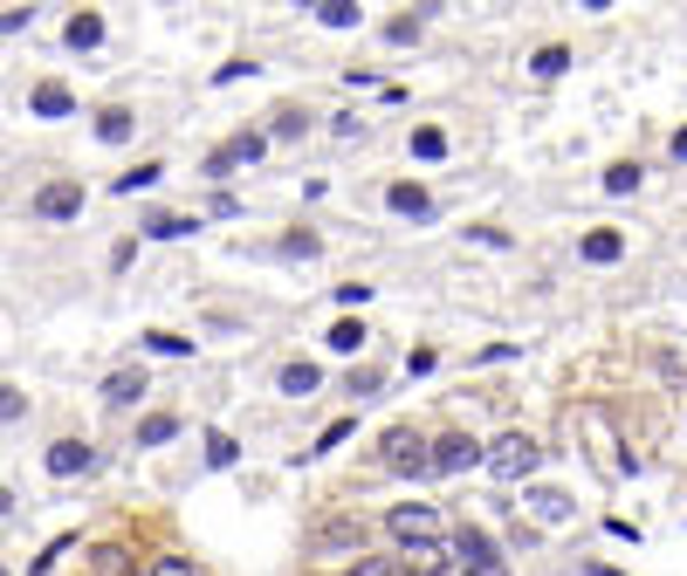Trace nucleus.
<instances>
[{"mask_svg": "<svg viewBox=\"0 0 687 576\" xmlns=\"http://www.w3.org/2000/svg\"><path fill=\"white\" fill-rule=\"evenodd\" d=\"M537 460H543V447L529 433H502L489 447V474L495 481H529V474H537Z\"/></svg>", "mask_w": 687, "mask_h": 576, "instance_id": "1", "label": "nucleus"}, {"mask_svg": "<svg viewBox=\"0 0 687 576\" xmlns=\"http://www.w3.org/2000/svg\"><path fill=\"white\" fill-rule=\"evenodd\" d=\"M386 529H392L405 549H434V542H440V515H434V502H399V508L386 515Z\"/></svg>", "mask_w": 687, "mask_h": 576, "instance_id": "2", "label": "nucleus"}, {"mask_svg": "<svg viewBox=\"0 0 687 576\" xmlns=\"http://www.w3.org/2000/svg\"><path fill=\"white\" fill-rule=\"evenodd\" d=\"M386 466L392 474H434V453H426V439H413L405 426L386 433Z\"/></svg>", "mask_w": 687, "mask_h": 576, "instance_id": "3", "label": "nucleus"}, {"mask_svg": "<svg viewBox=\"0 0 687 576\" xmlns=\"http://www.w3.org/2000/svg\"><path fill=\"white\" fill-rule=\"evenodd\" d=\"M468 466H489V447H474L468 433L434 439V474H468Z\"/></svg>", "mask_w": 687, "mask_h": 576, "instance_id": "4", "label": "nucleus"}, {"mask_svg": "<svg viewBox=\"0 0 687 576\" xmlns=\"http://www.w3.org/2000/svg\"><path fill=\"white\" fill-rule=\"evenodd\" d=\"M76 214H83V186H69V178L35 193V220H76Z\"/></svg>", "mask_w": 687, "mask_h": 576, "instance_id": "5", "label": "nucleus"}, {"mask_svg": "<svg viewBox=\"0 0 687 576\" xmlns=\"http://www.w3.org/2000/svg\"><path fill=\"white\" fill-rule=\"evenodd\" d=\"M262 151H268V138H254V130H241V138H227V145L214 151V159H207V172H214V178H227L234 165H254Z\"/></svg>", "mask_w": 687, "mask_h": 576, "instance_id": "6", "label": "nucleus"}, {"mask_svg": "<svg viewBox=\"0 0 687 576\" xmlns=\"http://www.w3.org/2000/svg\"><path fill=\"white\" fill-rule=\"evenodd\" d=\"M454 556H461L468 569H481V563H502V549H495L489 529H461V535H454Z\"/></svg>", "mask_w": 687, "mask_h": 576, "instance_id": "7", "label": "nucleus"}, {"mask_svg": "<svg viewBox=\"0 0 687 576\" xmlns=\"http://www.w3.org/2000/svg\"><path fill=\"white\" fill-rule=\"evenodd\" d=\"M83 466H90V447H83V439H56V447H48V474H56V481H76Z\"/></svg>", "mask_w": 687, "mask_h": 576, "instance_id": "8", "label": "nucleus"}, {"mask_svg": "<svg viewBox=\"0 0 687 576\" xmlns=\"http://www.w3.org/2000/svg\"><path fill=\"white\" fill-rule=\"evenodd\" d=\"M386 206H392L399 220H426V214H434V199H426V193L413 186V178H399V186L386 193Z\"/></svg>", "mask_w": 687, "mask_h": 576, "instance_id": "9", "label": "nucleus"}, {"mask_svg": "<svg viewBox=\"0 0 687 576\" xmlns=\"http://www.w3.org/2000/svg\"><path fill=\"white\" fill-rule=\"evenodd\" d=\"M28 111H35V117H69V111H76V96H69L62 83H35V96H28Z\"/></svg>", "mask_w": 687, "mask_h": 576, "instance_id": "10", "label": "nucleus"}, {"mask_svg": "<svg viewBox=\"0 0 687 576\" xmlns=\"http://www.w3.org/2000/svg\"><path fill=\"white\" fill-rule=\"evenodd\" d=\"M619 254H626V233H612V227L584 233V261H598V268H605V261H619Z\"/></svg>", "mask_w": 687, "mask_h": 576, "instance_id": "11", "label": "nucleus"}, {"mask_svg": "<svg viewBox=\"0 0 687 576\" xmlns=\"http://www.w3.org/2000/svg\"><path fill=\"white\" fill-rule=\"evenodd\" d=\"M529 508H537L543 521H571V494H557V487H529Z\"/></svg>", "mask_w": 687, "mask_h": 576, "instance_id": "12", "label": "nucleus"}, {"mask_svg": "<svg viewBox=\"0 0 687 576\" xmlns=\"http://www.w3.org/2000/svg\"><path fill=\"white\" fill-rule=\"evenodd\" d=\"M310 542H317V549H358L365 535H358V521H323Z\"/></svg>", "mask_w": 687, "mask_h": 576, "instance_id": "13", "label": "nucleus"}, {"mask_svg": "<svg viewBox=\"0 0 687 576\" xmlns=\"http://www.w3.org/2000/svg\"><path fill=\"white\" fill-rule=\"evenodd\" d=\"M138 391H145V371H111V378H104V399H111V405H131Z\"/></svg>", "mask_w": 687, "mask_h": 576, "instance_id": "14", "label": "nucleus"}, {"mask_svg": "<svg viewBox=\"0 0 687 576\" xmlns=\"http://www.w3.org/2000/svg\"><path fill=\"white\" fill-rule=\"evenodd\" d=\"M172 433H180V418H172V412H151L145 426H138V447H165Z\"/></svg>", "mask_w": 687, "mask_h": 576, "instance_id": "15", "label": "nucleus"}, {"mask_svg": "<svg viewBox=\"0 0 687 576\" xmlns=\"http://www.w3.org/2000/svg\"><path fill=\"white\" fill-rule=\"evenodd\" d=\"M96 42H104V21H96V14H76V21H69V48L83 56V48H96Z\"/></svg>", "mask_w": 687, "mask_h": 576, "instance_id": "16", "label": "nucleus"}, {"mask_svg": "<svg viewBox=\"0 0 687 576\" xmlns=\"http://www.w3.org/2000/svg\"><path fill=\"white\" fill-rule=\"evenodd\" d=\"M283 391L289 399H310L317 391V364H283Z\"/></svg>", "mask_w": 687, "mask_h": 576, "instance_id": "17", "label": "nucleus"}, {"mask_svg": "<svg viewBox=\"0 0 687 576\" xmlns=\"http://www.w3.org/2000/svg\"><path fill=\"white\" fill-rule=\"evenodd\" d=\"M529 69H537L543 83H550V76H564V69H571V48H557V42H550V48H537V56H529Z\"/></svg>", "mask_w": 687, "mask_h": 576, "instance_id": "18", "label": "nucleus"}, {"mask_svg": "<svg viewBox=\"0 0 687 576\" xmlns=\"http://www.w3.org/2000/svg\"><path fill=\"white\" fill-rule=\"evenodd\" d=\"M96 138H104V145H124V138H131V111H104V117H96Z\"/></svg>", "mask_w": 687, "mask_h": 576, "instance_id": "19", "label": "nucleus"}, {"mask_svg": "<svg viewBox=\"0 0 687 576\" xmlns=\"http://www.w3.org/2000/svg\"><path fill=\"white\" fill-rule=\"evenodd\" d=\"M145 233H151V241H180V233H193V220H180V214H151Z\"/></svg>", "mask_w": 687, "mask_h": 576, "instance_id": "20", "label": "nucleus"}, {"mask_svg": "<svg viewBox=\"0 0 687 576\" xmlns=\"http://www.w3.org/2000/svg\"><path fill=\"white\" fill-rule=\"evenodd\" d=\"M413 159H447V138H440L434 124H420V130H413Z\"/></svg>", "mask_w": 687, "mask_h": 576, "instance_id": "21", "label": "nucleus"}, {"mask_svg": "<svg viewBox=\"0 0 687 576\" xmlns=\"http://www.w3.org/2000/svg\"><path fill=\"white\" fill-rule=\"evenodd\" d=\"M323 28H358V8H351V0H323Z\"/></svg>", "mask_w": 687, "mask_h": 576, "instance_id": "22", "label": "nucleus"}, {"mask_svg": "<svg viewBox=\"0 0 687 576\" xmlns=\"http://www.w3.org/2000/svg\"><path fill=\"white\" fill-rule=\"evenodd\" d=\"M234 460H241L234 439H227V433H207V466H234Z\"/></svg>", "mask_w": 687, "mask_h": 576, "instance_id": "23", "label": "nucleus"}, {"mask_svg": "<svg viewBox=\"0 0 687 576\" xmlns=\"http://www.w3.org/2000/svg\"><path fill=\"white\" fill-rule=\"evenodd\" d=\"M323 344H330V350H358V344H365V323H351V316H344L337 330L323 336Z\"/></svg>", "mask_w": 687, "mask_h": 576, "instance_id": "24", "label": "nucleus"}, {"mask_svg": "<svg viewBox=\"0 0 687 576\" xmlns=\"http://www.w3.org/2000/svg\"><path fill=\"white\" fill-rule=\"evenodd\" d=\"M351 576H405V563H399V556H365Z\"/></svg>", "mask_w": 687, "mask_h": 576, "instance_id": "25", "label": "nucleus"}, {"mask_svg": "<svg viewBox=\"0 0 687 576\" xmlns=\"http://www.w3.org/2000/svg\"><path fill=\"white\" fill-rule=\"evenodd\" d=\"M145 186H159V165H138V172L117 178V193H145Z\"/></svg>", "mask_w": 687, "mask_h": 576, "instance_id": "26", "label": "nucleus"}, {"mask_svg": "<svg viewBox=\"0 0 687 576\" xmlns=\"http://www.w3.org/2000/svg\"><path fill=\"white\" fill-rule=\"evenodd\" d=\"M145 344H151V350H159V357H186V350H193V344H186V336H165V330H151V336H145Z\"/></svg>", "mask_w": 687, "mask_h": 576, "instance_id": "27", "label": "nucleus"}, {"mask_svg": "<svg viewBox=\"0 0 687 576\" xmlns=\"http://www.w3.org/2000/svg\"><path fill=\"white\" fill-rule=\"evenodd\" d=\"M632 186H640V165H612L605 172V193H632Z\"/></svg>", "mask_w": 687, "mask_h": 576, "instance_id": "28", "label": "nucleus"}, {"mask_svg": "<svg viewBox=\"0 0 687 576\" xmlns=\"http://www.w3.org/2000/svg\"><path fill=\"white\" fill-rule=\"evenodd\" d=\"M302 124H310V117H296V111H283V117H275V130H268V138H283V145H289V138H302Z\"/></svg>", "mask_w": 687, "mask_h": 576, "instance_id": "29", "label": "nucleus"}, {"mask_svg": "<svg viewBox=\"0 0 687 576\" xmlns=\"http://www.w3.org/2000/svg\"><path fill=\"white\" fill-rule=\"evenodd\" d=\"M96 576H131L124 569V549H96Z\"/></svg>", "mask_w": 687, "mask_h": 576, "instance_id": "30", "label": "nucleus"}, {"mask_svg": "<svg viewBox=\"0 0 687 576\" xmlns=\"http://www.w3.org/2000/svg\"><path fill=\"white\" fill-rule=\"evenodd\" d=\"M21 412H28V399H21V391L8 384V391H0V418H8V426H14V418H21Z\"/></svg>", "mask_w": 687, "mask_h": 576, "instance_id": "31", "label": "nucleus"}, {"mask_svg": "<svg viewBox=\"0 0 687 576\" xmlns=\"http://www.w3.org/2000/svg\"><path fill=\"white\" fill-rule=\"evenodd\" d=\"M344 439H351V418H337V426H330V433L317 439V447H310V453H330V447H344Z\"/></svg>", "mask_w": 687, "mask_h": 576, "instance_id": "32", "label": "nucleus"}, {"mask_svg": "<svg viewBox=\"0 0 687 576\" xmlns=\"http://www.w3.org/2000/svg\"><path fill=\"white\" fill-rule=\"evenodd\" d=\"M151 576H193V563L186 556H159V563H151Z\"/></svg>", "mask_w": 687, "mask_h": 576, "instance_id": "33", "label": "nucleus"}, {"mask_svg": "<svg viewBox=\"0 0 687 576\" xmlns=\"http://www.w3.org/2000/svg\"><path fill=\"white\" fill-rule=\"evenodd\" d=\"M28 21H35V8H8V14H0V28H8V35H21Z\"/></svg>", "mask_w": 687, "mask_h": 576, "instance_id": "34", "label": "nucleus"}, {"mask_svg": "<svg viewBox=\"0 0 687 576\" xmlns=\"http://www.w3.org/2000/svg\"><path fill=\"white\" fill-rule=\"evenodd\" d=\"M386 35H392V42H413V35H420V14H399Z\"/></svg>", "mask_w": 687, "mask_h": 576, "instance_id": "35", "label": "nucleus"}, {"mask_svg": "<svg viewBox=\"0 0 687 576\" xmlns=\"http://www.w3.org/2000/svg\"><path fill=\"white\" fill-rule=\"evenodd\" d=\"M426 576H468V563H461V556H447V563H434Z\"/></svg>", "mask_w": 687, "mask_h": 576, "instance_id": "36", "label": "nucleus"}, {"mask_svg": "<svg viewBox=\"0 0 687 576\" xmlns=\"http://www.w3.org/2000/svg\"><path fill=\"white\" fill-rule=\"evenodd\" d=\"M468 576H508V563H481V569H468Z\"/></svg>", "mask_w": 687, "mask_h": 576, "instance_id": "37", "label": "nucleus"}, {"mask_svg": "<svg viewBox=\"0 0 687 576\" xmlns=\"http://www.w3.org/2000/svg\"><path fill=\"white\" fill-rule=\"evenodd\" d=\"M674 159H680V165H687V130H674Z\"/></svg>", "mask_w": 687, "mask_h": 576, "instance_id": "38", "label": "nucleus"}]
</instances>
